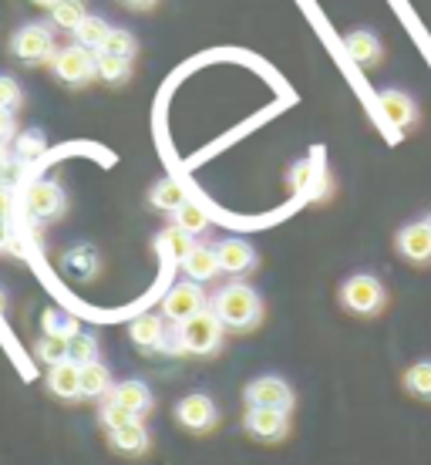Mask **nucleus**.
<instances>
[{"instance_id": "19", "label": "nucleus", "mask_w": 431, "mask_h": 465, "mask_svg": "<svg viewBox=\"0 0 431 465\" xmlns=\"http://www.w3.org/2000/svg\"><path fill=\"white\" fill-rule=\"evenodd\" d=\"M129 338L135 341L142 351H159V348H162V338H165L162 317H155V314L135 317V321H132V327H129Z\"/></svg>"}, {"instance_id": "20", "label": "nucleus", "mask_w": 431, "mask_h": 465, "mask_svg": "<svg viewBox=\"0 0 431 465\" xmlns=\"http://www.w3.org/2000/svg\"><path fill=\"white\" fill-rule=\"evenodd\" d=\"M155 246H159V253H162L165 260H172V263H182V260L196 250L192 232H186L182 226H169V230H162L159 232V240H155Z\"/></svg>"}, {"instance_id": "6", "label": "nucleus", "mask_w": 431, "mask_h": 465, "mask_svg": "<svg viewBox=\"0 0 431 465\" xmlns=\"http://www.w3.org/2000/svg\"><path fill=\"white\" fill-rule=\"evenodd\" d=\"M287 415H290V411H280V408L250 405L243 425L253 439H260V442H283L287 431H290V419H287Z\"/></svg>"}, {"instance_id": "12", "label": "nucleus", "mask_w": 431, "mask_h": 465, "mask_svg": "<svg viewBox=\"0 0 431 465\" xmlns=\"http://www.w3.org/2000/svg\"><path fill=\"white\" fill-rule=\"evenodd\" d=\"M290 186L293 193L300 199H317V196H327V189H330V179L314 159H303L290 169Z\"/></svg>"}, {"instance_id": "29", "label": "nucleus", "mask_w": 431, "mask_h": 465, "mask_svg": "<svg viewBox=\"0 0 431 465\" xmlns=\"http://www.w3.org/2000/svg\"><path fill=\"white\" fill-rule=\"evenodd\" d=\"M68 361H74V364H92V361H98V341H94V334L78 331L68 341Z\"/></svg>"}, {"instance_id": "37", "label": "nucleus", "mask_w": 431, "mask_h": 465, "mask_svg": "<svg viewBox=\"0 0 431 465\" xmlns=\"http://www.w3.org/2000/svg\"><path fill=\"white\" fill-rule=\"evenodd\" d=\"M14 210V203H11V193H4V186H0V220H7Z\"/></svg>"}, {"instance_id": "10", "label": "nucleus", "mask_w": 431, "mask_h": 465, "mask_svg": "<svg viewBox=\"0 0 431 465\" xmlns=\"http://www.w3.org/2000/svg\"><path fill=\"white\" fill-rule=\"evenodd\" d=\"M64 206H68V199L58 183H34L27 189V210L34 220H54L64 213Z\"/></svg>"}, {"instance_id": "21", "label": "nucleus", "mask_w": 431, "mask_h": 465, "mask_svg": "<svg viewBox=\"0 0 431 465\" xmlns=\"http://www.w3.org/2000/svg\"><path fill=\"white\" fill-rule=\"evenodd\" d=\"M71 35H74V45L88 47V51H102L105 41H108V35H112V24H108L102 14H88V17H84Z\"/></svg>"}, {"instance_id": "31", "label": "nucleus", "mask_w": 431, "mask_h": 465, "mask_svg": "<svg viewBox=\"0 0 431 465\" xmlns=\"http://www.w3.org/2000/svg\"><path fill=\"white\" fill-rule=\"evenodd\" d=\"M102 51H112V54H122V58H135L139 54V41L132 37V31H122V27H112L105 47Z\"/></svg>"}, {"instance_id": "18", "label": "nucleus", "mask_w": 431, "mask_h": 465, "mask_svg": "<svg viewBox=\"0 0 431 465\" xmlns=\"http://www.w3.org/2000/svg\"><path fill=\"white\" fill-rule=\"evenodd\" d=\"M108 435H112V445L125 455H142L149 449V431H145V425H142L139 419L118 425V429H112Z\"/></svg>"}, {"instance_id": "16", "label": "nucleus", "mask_w": 431, "mask_h": 465, "mask_svg": "<svg viewBox=\"0 0 431 465\" xmlns=\"http://www.w3.org/2000/svg\"><path fill=\"white\" fill-rule=\"evenodd\" d=\"M344 51H348V58H354L361 68H374V64L381 61V54H385L377 35H371V31H350V35L344 37Z\"/></svg>"}, {"instance_id": "2", "label": "nucleus", "mask_w": 431, "mask_h": 465, "mask_svg": "<svg viewBox=\"0 0 431 465\" xmlns=\"http://www.w3.org/2000/svg\"><path fill=\"white\" fill-rule=\"evenodd\" d=\"M222 321L212 311H199L196 317H189L179 324V334H182V348L186 354H199V358H210L222 348Z\"/></svg>"}, {"instance_id": "40", "label": "nucleus", "mask_w": 431, "mask_h": 465, "mask_svg": "<svg viewBox=\"0 0 431 465\" xmlns=\"http://www.w3.org/2000/svg\"><path fill=\"white\" fill-rule=\"evenodd\" d=\"M34 4H41V7H54V4H61V0H34Z\"/></svg>"}, {"instance_id": "7", "label": "nucleus", "mask_w": 431, "mask_h": 465, "mask_svg": "<svg viewBox=\"0 0 431 465\" xmlns=\"http://www.w3.org/2000/svg\"><path fill=\"white\" fill-rule=\"evenodd\" d=\"M175 419L189 431H210V429H216V421H220V408H216V401H212L210 395L192 391V395H186L175 405Z\"/></svg>"}, {"instance_id": "22", "label": "nucleus", "mask_w": 431, "mask_h": 465, "mask_svg": "<svg viewBox=\"0 0 431 465\" xmlns=\"http://www.w3.org/2000/svg\"><path fill=\"white\" fill-rule=\"evenodd\" d=\"M112 398H115L122 408H129V411H135V415H145L152 408V391L149 384L142 381H122L112 388Z\"/></svg>"}, {"instance_id": "32", "label": "nucleus", "mask_w": 431, "mask_h": 465, "mask_svg": "<svg viewBox=\"0 0 431 465\" xmlns=\"http://www.w3.org/2000/svg\"><path fill=\"white\" fill-rule=\"evenodd\" d=\"M44 334H61V338H74L78 334V321L61 311H44Z\"/></svg>"}, {"instance_id": "43", "label": "nucleus", "mask_w": 431, "mask_h": 465, "mask_svg": "<svg viewBox=\"0 0 431 465\" xmlns=\"http://www.w3.org/2000/svg\"><path fill=\"white\" fill-rule=\"evenodd\" d=\"M0 186H4V169H0Z\"/></svg>"}, {"instance_id": "30", "label": "nucleus", "mask_w": 431, "mask_h": 465, "mask_svg": "<svg viewBox=\"0 0 431 465\" xmlns=\"http://www.w3.org/2000/svg\"><path fill=\"white\" fill-rule=\"evenodd\" d=\"M68 341L71 338H61V334H44V338L34 344V354L44 364H58V361H68Z\"/></svg>"}, {"instance_id": "11", "label": "nucleus", "mask_w": 431, "mask_h": 465, "mask_svg": "<svg viewBox=\"0 0 431 465\" xmlns=\"http://www.w3.org/2000/svg\"><path fill=\"white\" fill-rule=\"evenodd\" d=\"M216 256H220V270L222 273H233V277H243L257 267V250L246 243V240H220L216 243Z\"/></svg>"}, {"instance_id": "35", "label": "nucleus", "mask_w": 431, "mask_h": 465, "mask_svg": "<svg viewBox=\"0 0 431 465\" xmlns=\"http://www.w3.org/2000/svg\"><path fill=\"white\" fill-rule=\"evenodd\" d=\"M21 84L14 82L11 74H0V108H11L14 112V108L21 105Z\"/></svg>"}, {"instance_id": "28", "label": "nucleus", "mask_w": 431, "mask_h": 465, "mask_svg": "<svg viewBox=\"0 0 431 465\" xmlns=\"http://www.w3.org/2000/svg\"><path fill=\"white\" fill-rule=\"evenodd\" d=\"M84 17H88V11H84L82 0H61V4L51 7V21L58 24V27H64V31H74Z\"/></svg>"}, {"instance_id": "17", "label": "nucleus", "mask_w": 431, "mask_h": 465, "mask_svg": "<svg viewBox=\"0 0 431 465\" xmlns=\"http://www.w3.org/2000/svg\"><path fill=\"white\" fill-rule=\"evenodd\" d=\"M182 270H186V277L196 280V283H206V280H212L216 273H222L216 246H196V250L182 260Z\"/></svg>"}, {"instance_id": "8", "label": "nucleus", "mask_w": 431, "mask_h": 465, "mask_svg": "<svg viewBox=\"0 0 431 465\" xmlns=\"http://www.w3.org/2000/svg\"><path fill=\"white\" fill-rule=\"evenodd\" d=\"M199 311H206V297H202L196 280L175 283L172 291L162 297V314L169 317L172 324H182V321H189V317H196Z\"/></svg>"}, {"instance_id": "39", "label": "nucleus", "mask_w": 431, "mask_h": 465, "mask_svg": "<svg viewBox=\"0 0 431 465\" xmlns=\"http://www.w3.org/2000/svg\"><path fill=\"white\" fill-rule=\"evenodd\" d=\"M7 165H11V155H7V142H0V169L7 173Z\"/></svg>"}, {"instance_id": "5", "label": "nucleus", "mask_w": 431, "mask_h": 465, "mask_svg": "<svg viewBox=\"0 0 431 465\" xmlns=\"http://www.w3.org/2000/svg\"><path fill=\"white\" fill-rule=\"evenodd\" d=\"M11 51L24 64H37V61H54V31L47 24L34 21V24H24L21 31L14 35Z\"/></svg>"}, {"instance_id": "42", "label": "nucleus", "mask_w": 431, "mask_h": 465, "mask_svg": "<svg viewBox=\"0 0 431 465\" xmlns=\"http://www.w3.org/2000/svg\"><path fill=\"white\" fill-rule=\"evenodd\" d=\"M0 311H4V291H0Z\"/></svg>"}, {"instance_id": "14", "label": "nucleus", "mask_w": 431, "mask_h": 465, "mask_svg": "<svg viewBox=\"0 0 431 465\" xmlns=\"http://www.w3.org/2000/svg\"><path fill=\"white\" fill-rule=\"evenodd\" d=\"M47 391L54 398H64V401L82 398V364H74V361L51 364V371H47Z\"/></svg>"}, {"instance_id": "4", "label": "nucleus", "mask_w": 431, "mask_h": 465, "mask_svg": "<svg viewBox=\"0 0 431 465\" xmlns=\"http://www.w3.org/2000/svg\"><path fill=\"white\" fill-rule=\"evenodd\" d=\"M340 301H344V307L354 311V314L374 317L385 307V287H381V280L371 277V273H354V277L344 280Z\"/></svg>"}, {"instance_id": "36", "label": "nucleus", "mask_w": 431, "mask_h": 465, "mask_svg": "<svg viewBox=\"0 0 431 465\" xmlns=\"http://www.w3.org/2000/svg\"><path fill=\"white\" fill-rule=\"evenodd\" d=\"M17 135V122H14L11 108H0V142H11Z\"/></svg>"}, {"instance_id": "3", "label": "nucleus", "mask_w": 431, "mask_h": 465, "mask_svg": "<svg viewBox=\"0 0 431 465\" xmlns=\"http://www.w3.org/2000/svg\"><path fill=\"white\" fill-rule=\"evenodd\" d=\"M51 68H54L58 82L71 84V88H84V84H92L98 78V51H88L82 45H68L54 54Z\"/></svg>"}, {"instance_id": "26", "label": "nucleus", "mask_w": 431, "mask_h": 465, "mask_svg": "<svg viewBox=\"0 0 431 465\" xmlns=\"http://www.w3.org/2000/svg\"><path fill=\"white\" fill-rule=\"evenodd\" d=\"M405 388L421 401H431V361H418L405 371Z\"/></svg>"}, {"instance_id": "44", "label": "nucleus", "mask_w": 431, "mask_h": 465, "mask_svg": "<svg viewBox=\"0 0 431 465\" xmlns=\"http://www.w3.org/2000/svg\"><path fill=\"white\" fill-rule=\"evenodd\" d=\"M428 223H431V216H428Z\"/></svg>"}, {"instance_id": "9", "label": "nucleus", "mask_w": 431, "mask_h": 465, "mask_svg": "<svg viewBox=\"0 0 431 465\" xmlns=\"http://www.w3.org/2000/svg\"><path fill=\"white\" fill-rule=\"evenodd\" d=\"M246 405H260V408H280V411H290L293 408V391L290 384L277 378V374H263L257 381L246 384Z\"/></svg>"}, {"instance_id": "27", "label": "nucleus", "mask_w": 431, "mask_h": 465, "mask_svg": "<svg viewBox=\"0 0 431 465\" xmlns=\"http://www.w3.org/2000/svg\"><path fill=\"white\" fill-rule=\"evenodd\" d=\"M175 216V226H182L186 232H192V236H199V232H206L210 230V216L202 213V206H196V203H182L179 210L172 213Z\"/></svg>"}, {"instance_id": "13", "label": "nucleus", "mask_w": 431, "mask_h": 465, "mask_svg": "<svg viewBox=\"0 0 431 465\" xmlns=\"http://www.w3.org/2000/svg\"><path fill=\"white\" fill-rule=\"evenodd\" d=\"M397 250L411 263H431V223H408L397 232Z\"/></svg>"}, {"instance_id": "34", "label": "nucleus", "mask_w": 431, "mask_h": 465, "mask_svg": "<svg viewBox=\"0 0 431 465\" xmlns=\"http://www.w3.org/2000/svg\"><path fill=\"white\" fill-rule=\"evenodd\" d=\"M98 419H102V425L112 431V429H118V425H125V421L139 419V415H135V411H129V408H122L115 398H108L105 405H102V415H98Z\"/></svg>"}, {"instance_id": "25", "label": "nucleus", "mask_w": 431, "mask_h": 465, "mask_svg": "<svg viewBox=\"0 0 431 465\" xmlns=\"http://www.w3.org/2000/svg\"><path fill=\"white\" fill-rule=\"evenodd\" d=\"M132 74V58H122V54H112V51H98V78L108 84H122L129 82Z\"/></svg>"}, {"instance_id": "15", "label": "nucleus", "mask_w": 431, "mask_h": 465, "mask_svg": "<svg viewBox=\"0 0 431 465\" xmlns=\"http://www.w3.org/2000/svg\"><path fill=\"white\" fill-rule=\"evenodd\" d=\"M381 112L387 115V122L395 128H411L415 122H418V105H415V98L405 92H397V88H387V92H381Z\"/></svg>"}, {"instance_id": "33", "label": "nucleus", "mask_w": 431, "mask_h": 465, "mask_svg": "<svg viewBox=\"0 0 431 465\" xmlns=\"http://www.w3.org/2000/svg\"><path fill=\"white\" fill-rule=\"evenodd\" d=\"M14 152H17L21 163H34V159L44 155V135L41 132H24L21 139H17V145H14Z\"/></svg>"}, {"instance_id": "41", "label": "nucleus", "mask_w": 431, "mask_h": 465, "mask_svg": "<svg viewBox=\"0 0 431 465\" xmlns=\"http://www.w3.org/2000/svg\"><path fill=\"white\" fill-rule=\"evenodd\" d=\"M7 243V232H4V226H0V246Z\"/></svg>"}, {"instance_id": "38", "label": "nucleus", "mask_w": 431, "mask_h": 465, "mask_svg": "<svg viewBox=\"0 0 431 465\" xmlns=\"http://www.w3.org/2000/svg\"><path fill=\"white\" fill-rule=\"evenodd\" d=\"M122 4H125V7H135V11H145V7H152L155 0H122Z\"/></svg>"}, {"instance_id": "1", "label": "nucleus", "mask_w": 431, "mask_h": 465, "mask_svg": "<svg viewBox=\"0 0 431 465\" xmlns=\"http://www.w3.org/2000/svg\"><path fill=\"white\" fill-rule=\"evenodd\" d=\"M212 314L226 331H253L263 321V301L250 283H226L212 297Z\"/></svg>"}, {"instance_id": "23", "label": "nucleus", "mask_w": 431, "mask_h": 465, "mask_svg": "<svg viewBox=\"0 0 431 465\" xmlns=\"http://www.w3.org/2000/svg\"><path fill=\"white\" fill-rule=\"evenodd\" d=\"M186 189L179 186L175 179H159L155 186H152L149 193V203L155 206V210H162V213H175L182 203H186Z\"/></svg>"}, {"instance_id": "24", "label": "nucleus", "mask_w": 431, "mask_h": 465, "mask_svg": "<svg viewBox=\"0 0 431 465\" xmlns=\"http://www.w3.org/2000/svg\"><path fill=\"white\" fill-rule=\"evenodd\" d=\"M112 391V371L102 361L82 364V398H102Z\"/></svg>"}]
</instances>
